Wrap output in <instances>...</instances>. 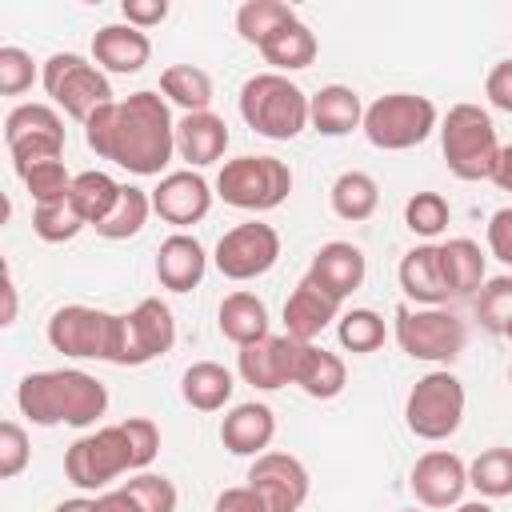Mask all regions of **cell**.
<instances>
[{
    "instance_id": "obj_13",
    "label": "cell",
    "mask_w": 512,
    "mask_h": 512,
    "mask_svg": "<svg viewBox=\"0 0 512 512\" xmlns=\"http://www.w3.org/2000/svg\"><path fill=\"white\" fill-rule=\"evenodd\" d=\"M44 336L52 352H64L72 360H108L112 336H116V312H104L92 304H64L48 316Z\"/></svg>"
},
{
    "instance_id": "obj_20",
    "label": "cell",
    "mask_w": 512,
    "mask_h": 512,
    "mask_svg": "<svg viewBox=\"0 0 512 512\" xmlns=\"http://www.w3.org/2000/svg\"><path fill=\"white\" fill-rule=\"evenodd\" d=\"M396 280H400L404 296L416 300V308H440L452 296L448 276H444V260H440V244H416V248H408L400 256Z\"/></svg>"
},
{
    "instance_id": "obj_31",
    "label": "cell",
    "mask_w": 512,
    "mask_h": 512,
    "mask_svg": "<svg viewBox=\"0 0 512 512\" xmlns=\"http://www.w3.org/2000/svg\"><path fill=\"white\" fill-rule=\"evenodd\" d=\"M328 204H332V212H336L340 220L360 224V220H368V216L380 208V184H376V176H368V172H360V168H348V172H340V176L332 180Z\"/></svg>"
},
{
    "instance_id": "obj_9",
    "label": "cell",
    "mask_w": 512,
    "mask_h": 512,
    "mask_svg": "<svg viewBox=\"0 0 512 512\" xmlns=\"http://www.w3.org/2000/svg\"><path fill=\"white\" fill-rule=\"evenodd\" d=\"M176 344V320L172 308L160 296H144L128 312H116V336H112V356L108 364L120 368H144L172 352Z\"/></svg>"
},
{
    "instance_id": "obj_51",
    "label": "cell",
    "mask_w": 512,
    "mask_h": 512,
    "mask_svg": "<svg viewBox=\"0 0 512 512\" xmlns=\"http://www.w3.org/2000/svg\"><path fill=\"white\" fill-rule=\"evenodd\" d=\"M92 512H140L136 508V500L124 492V488H108V492H100V496H92Z\"/></svg>"
},
{
    "instance_id": "obj_28",
    "label": "cell",
    "mask_w": 512,
    "mask_h": 512,
    "mask_svg": "<svg viewBox=\"0 0 512 512\" xmlns=\"http://www.w3.org/2000/svg\"><path fill=\"white\" fill-rule=\"evenodd\" d=\"M216 328L224 340H232L236 348L256 344L268 336V304L256 292H228L216 308Z\"/></svg>"
},
{
    "instance_id": "obj_36",
    "label": "cell",
    "mask_w": 512,
    "mask_h": 512,
    "mask_svg": "<svg viewBox=\"0 0 512 512\" xmlns=\"http://www.w3.org/2000/svg\"><path fill=\"white\" fill-rule=\"evenodd\" d=\"M148 216H152V192H144L136 184H124L120 188V204L108 212V220L96 224V236H104V240H132V236L144 232Z\"/></svg>"
},
{
    "instance_id": "obj_17",
    "label": "cell",
    "mask_w": 512,
    "mask_h": 512,
    "mask_svg": "<svg viewBox=\"0 0 512 512\" xmlns=\"http://www.w3.org/2000/svg\"><path fill=\"white\" fill-rule=\"evenodd\" d=\"M212 184L200 176V172H192V168H180V172H164L160 176V184L152 188V212L164 220V224H172V228H192V224H200L208 212H212Z\"/></svg>"
},
{
    "instance_id": "obj_18",
    "label": "cell",
    "mask_w": 512,
    "mask_h": 512,
    "mask_svg": "<svg viewBox=\"0 0 512 512\" xmlns=\"http://www.w3.org/2000/svg\"><path fill=\"white\" fill-rule=\"evenodd\" d=\"M296 352H300V340L292 336H264L256 344H244L236 352V372L244 384L260 388V392H276L284 384H292L296 376Z\"/></svg>"
},
{
    "instance_id": "obj_24",
    "label": "cell",
    "mask_w": 512,
    "mask_h": 512,
    "mask_svg": "<svg viewBox=\"0 0 512 512\" xmlns=\"http://www.w3.org/2000/svg\"><path fill=\"white\" fill-rule=\"evenodd\" d=\"M224 152H228V124H224V116H216L208 108V112H188V116L176 120V156L192 172L224 160Z\"/></svg>"
},
{
    "instance_id": "obj_46",
    "label": "cell",
    "mask_w": 512,
    "mask_h": 512,
    "mask_svg": "<svg viewBox=\"0 0 512 512\" xmlns=\"http://www.w3.org/2000/svg\"><path fill=\"white\" fill-rule=\"evenodd\" d=\"M120 424H124V432H128L136 472H148V464H152L156 452H160V428H156V420H148V416H128V420H120Z\"/></svg>"
},
{
    "instance_id": "obj_30",
    "label": "cell",
    "mask_w": 512,
    "mask_h": 512,
    "mask_svg": "<svg viewBox=\"0 0 512 512\" xmlns=\"http://www.w3.org/2000/svg\"><path fill=\"white\" fill-rule=\"evenodd\" d=\"M316 52H320V40H316V32H312L304 20L284 24L276 36H268V40L260 44L264 64H272V72H280V76L308 68V64L316 60Z\"/></svg>"
},
{
    "instance_id": "obj_58",
    "label": "cell",
    "mask_w": 512,
    "mask_h": 512,
    "mask_svg": "<svg viewBox=\"0 0 512 512\" xmlns=\"http://www.w3.org/2000/svg\"><path fill=\"white\" fill-rule=\"evenodd\" d=\"M400 512H416V508H400Z\"/></svg>"
},
{
    "instance_id": "obj_25",
    "label": "cell",
    "mask_w": 512,
    "mask_h": 512,
    "mask_svg": "<svg viewBox=\"0 0 512 512\" xmlns=\"http://www.w3.org/2000/svg\"><path fill=\"white\" fill-rule=\"evenodd\" d=\"M208 272V252L192 232H172L160 248H156V280L168 292H192L200 288Z\"/></svg>"
},
{
    "instance_id": "obj_6",
    "label": "cell",
    "mask_w": 512,
    "mask_h": 512,
    "mask_svg": "<svg viewBox=\"0 0 512 512\" xmlns=\"http://www.w3.org/2000/svg\"><path fill=\"white\" fill-rule=\"evenodd\" d=\"M40 84L52 96V104L64 116L80 120V124H88L92 112H100L104 104L116 100V92L108 84V72L96 60L80 56V52H52L40 64Z\"/></svg>"
},
{
    "instance_id": "obj_5",
    "label": "cell",
    "mask_w": 512,
    "mask_h": 512,
    "mask_svg": "<svg viewBox=\"0 0 512 512\" xmlns=\"http://www.w3.org/2000/svg\"><path fill=\"white\" fill-rule=\"evenodd\" d=\"M440 128V112L420 92H384L364 108L360 132L380 152H408Z\"/></svg>"
},
{
    "instance_id": "obj_56",
    "label": "cell",
    "mask_w": 512,
    "mask_h": 512,
    "mask_svg": "<svg viewBox=\"0 0 512 512\" xmlns=\"http://www.w3.org/2000/svg\"><path fill=\"white\" fill-rule=\"evenodd\" d=\"M504 340H512V316H508V324H504Z\"/></svg>"
},
{
    "instance_id": "obj_7",
    "label": "cell",
    "mask_w": 512,
    "mask_h": 512,
    "mask_svg": "<svg viewBox=\"0 0 512 512\" xmlns=\"http://www.w3.org/2000/svg\"><path fill=\"white\" fill-rule=\"evenodd\" d=\"M464 404H468V396H464L460 376L448 372V368H432L404 396V428L416 440L440 444V440H448V436L460 432Z\"/></svg>"
},
{
    "instance_id": "obj_41",
    "label": "cell",
    "mask_w": 512,
    "mask_h": 512,
    "mask_svg": "<svg viewBox=\"0 0 512 512\" xmlns=\"http://www.w3.org/2000/svg\"><path fill=\"white\" fill-rule=\"evenodd\" d=\"M512 316V276H492L484 280V288L476 292V320L484 332H496L504 336V324Z\"/></svg>"
},
{
    "instance_id": "obj_42",
    "label": "cell",
    "mask_w": 512,
    "mask_h": 512,
    "mask_svg": "<svg viewBox=\"0 0 512 512\" xmlns=\"http://www.w3.org/2000/svg\"><path fill=\"white\" fill-rule=\"evenodd\" d=\"M20 180L32 196V204H56V200H68L76 176L64 168V160H44V164H32Z\"/></svg>"
},
{
    "instance_id": "obj_26",
    "label": "cell",
    "mask_w": 512,
    "mask_h": 512,
    "mask_svg": "<svg viewBox=\"0 0 512 512\" xmlns=\"http://www.w3.org/2000/svg\"><path fill=\"white\" fill-rule=\"evenodd\" d=\"M364 100L348 84H324L320 92L308 96V128L320 136H348L364 124Z\"/></svg>"
},
{
    "instance_id": "obj_45",
    "label": "cell",
    "mask_w": 512,
    "mask_h": 512,
    "mask_svg": "<svg viewBox=\"0 0 512 512\" xmlns=\"http://www.w3.org/2000/svg\"><path fill=\"white\" fill-rule=\"evenodd\" d=\"M28 464H32V440L24 424L4 420L0 424V480H16Z\"/></svg>"
},
{
    "instance_id": "obj_19",
    "label": "cell",
    "mask_w": 512,
    "mask_h": 512,
    "mask_svg": "<svg viewBox=\"0 0 512 512\" xmlns=\"http://www.w3.org/2000/svg\"><path fill=\"white\" fill-rule=\"evenodd\" d=\"M304 276L344 304V300L364 284L368 260H364V252H360L352 240H328V244L316 248V256H312V264H308Z\"/></svg>"
},
{
    "instance_id": "obj_11",
    "label": "cell",
    "mask_w": 512,
    "mask_h": 512,
    "mask_svg": "<svg viewBox=\"0 0 512 512\" xmlns=\"http://www.w3.org/2000/svg\"><path fill=\"white\" fill-rule=\"evenodd\" d=\"M124 472H136L124 424H108V428L84 432L64 452V476L80 492H108V484L116 476H124Z\"/></svg>"
},
{
    "instance_id": "obj_40",
    "label": "cell",
    "mask_w": 512,
    "mask_h": 512,
    "mask_svg": "<svg viewBox=\"0 0 512 512\" xmlns=\"http://www.w3.org/2000/svg\"><path fill=\"white\" fill-rule=\"evenodd\" d=\"M84 216L72 208V200H56V204H36L32 208V232L44 244H68L84 232Z\"/></svg>"
},
{
    "instance_id": "obj_8",
    "label": "cell",
    "mask_w": 512,
    "mask_h": 512,
    "mask_svg": "<svg viewBox=\"0 0 512 512\" xmlns=\"http://www.w3.org/2000/svg\"><path fill=\"white\" fill-rule=\"evenodd\" d=\"M292 192V168L280 156H236L216 172V196L240 212H272Z\"/></svg>"
},
{
    "instance_id": "obj_12",
    "label": "cell",
    "mask_w": 512,
    "mask_h": 512,
    "mask_svg": "<svg viewBox=\"0 0 512 512\" xmlns=\"http://www.w3.org/2000/svg\"><path fill=\"white\" fill-rule=\"evenodd\" d=\"M4 144H8L16 176H24L32 164L60 160L64 156V116L56 112V104H16L4 116Z\"/></svg>"
},
{
    "instance_id": "obj_47",
    "label": "cell",
    "mask_w": 512,
    "mask_h": 512,
    "mask_svg": "<svg viewBox=\"0 0 512 512\" xmlns=\"http://www.w3.org/2000/svg\"><path fill=\"white\" fill-rule=\"evenodd\" d=\"M488 252L500 260V264H508L512 268V204L508 208H496L492 216H488Z\"/></svg>"
},
{
    "instance_id": "obj_21",
    "label": "cell",
    "mask_w": 512,
    "mask_h": 512,
    "mask_svg": "<svg viewBox=\"0 0 512 512\" xmlns=\"http://www.w3.org/2000/svg\"><path fill=\"white\" fill-rule=\"evenodd\" d=\"M340 320V300L328 296L320 284H312L308 276H300V284L288 292L284 300V336L292 340H304V344H316V336Z\"/></svg>"
},
{
    "instance_id": "obj_54",
    "label": "cell",
    "mask_w": 512,
    "mask_h": 512,
    "mask_svg": "<svg viewBox=\"0 0 512 512\" xmlns=\"http://www.w3.org/2000/svg\"><path fill=\"white\" fill-rule=\"evenodd\" d=\"M92 508H96V504H92L88 496H72V500H60L52 512H92Z\"/></svg>"
},
{
    "instance_id": "obj_3",
    "label": "cell",
    "mask_w": 512,
    "mask_h": 512,
    "mask_svg": "<svg viewBox=\"0 0 512 512\" xmlns=\"http://www.w3.org/2000/svg\"><path fill=\"white\" fill-rule=\"evenodd\" d=\"M240 120L264 136V140H296L308 128V92L280 76V72H256L240 84Z\"/></svg>"
},
{
    "instance_id": "obj_37",
    "label": "cell",
    "mask_w": 512,
    "mask_h": 512,
    "mask_svg": "<svg viewBox=\"0 0 512 512\" xmlns=\"http://www.w3.org/2000/svg\"><path fill=\"white\" fill-rule=\"evenodd\" d=\"M468 488H476L484 500H504V496H512V448H508V444L484 448V452L468 464Z\"/></svg>"
},
{
    "instance_id": "obj_1",
    "label": "cell",
    "mask_w": 512,
    "mask_h": 512,
    "mask_svg": "<svg viewBox=\"0 0 512 512\" xmlns=\"http://www.w3.org/2000/svg\"><path fill=\"white\" fill-rule=\"evenodd\" d=\"M84 144L132 176H160L176 156L172 104L152 88L112 100L84 124Z\"/></svg>"
},
{
    "instance_id": "obj_49",
    "label": "cell",
    "mask_w": 512,
    "mask_h": 512,
    "mask_svg": "<svg viewBox=\"0 0 512 512\" xmlns=\"http://www.w3.org/2000/svg\"><path fill=\"white\" fill-rule=\"evenodd\" d=\"M120 16H124V24L148 32V28H156V24L168 20V0H124L120 4Z\"/></svg>"
},
{
    "instance_id": "obj_16",
    "label": "cell",
    "mask_w": 512,
    "mask_h": 512,
    "mask_svg": "<svg viewBox=\"0 0 512 512\" xmlns=\"http://www.w3.org/2000/svg\"><path fill=\"white\" fill-rule=\"evenodd\" d=\"M408 488L424 508H456L468 488V464L448 448H428L408 472Z\"/></svg>"
},
{
    "instance_id": "obj_52",
    "label": "cell",
    "mask_w": 512,
    "mask_h": 512,
    "mask_svg": "<svg viewBox=\"0 0 512 512\" xmlns=\"http://www.w3.org/2000/svg\"><path fill=\"white\" fill-rule=\"evenodd\" d=\"M500 192H512V144H504L500 148V156H496V168H492V176H488Z\"/></svg>"
},
{
    "instance_id": "obj_50",
    "label": "cell",
    "mask_w": 512,
    "mask_h": 512,
    "mask_svg": "<svg viewBox=\"0 0 512 512\" xmlns=\"http://www.w3.org/2000/svg\"><path fill=\"white\" fill-rule=\"evenodd\" d=\"M212 512H264V504L248 484H236V488H224L212 500Z\"/></svg>"
},
{
    "instance_id": "obj_35",
    "label": "cell",
    "mask_w": 512,
    "mask_h": 512,
    "mask_svg": "<svg viewBox=\"0 0 512 512\" xmlns=\"http://www.w3.org/2000/svg\"><path fill=\"white\" fill-rule=\"evenodd\" d=\"M292 20H300V16H296V8L284 4V0H244V4L236 8V36H240L244 44L260 48L268 36H276V32H280L284 24H292Z\"/></svg>"
},
{
    "instance_id": "obj_38",
    "label": "cell",
    "mask_w": 512,
    "mask_h": 512,
    "mask_svg": "<svg viewBox=\"0 0 512 512\" xmlns=\"http://www.w3.org/2000/svg\"><path fill=\"white\" fill-rule=\"evenodd\" d=\"M336 340H340L344 352L368 356V352H376V348L388 340L384 316H380L376 308H348V312L336 320Z\"/></svg>"
},
{
    "instance_id": "obj_27",
    "label": "cell",
    "mask_w": 512,
    "mask_h": 512,
    "mask_svg": "<svg viewBox=\"0 0 512 512\" xmlns=\"http://www.w3.org/2000/svg\"><path fill=\"white\" fill-rule=\"evenodd\" d=\"M292 384H296L304 396H312V400H336V396L344 392V384H348V368H344V360H340L336 352L300 340Z\"/></svg>"
},
{
    "instance_id": "obj_15",
    "label": "cell",
    "mask_w": 512,
    "mask_h": 512,
    "mask_svg": "<svg viewBox=\"0 0 512 512\" xmlns=\"http://www.w3.org/2000/svg\"><path fill=\"white\" fill-rule=\"evenodd\" d=\"M248 488L260 496L264 512H300L308 492H312V480H308V468L292 456V452H264L248 464Z\"/></svg>"
},
{
    "instance_id": "obj_57",
    "label": "cell",
    "mask_w": 512,
    "mask_h": 512,
    "mask_svg": "<svg viewBox=\"0 0 512 512\" xmlns=\"http://www.w3.org/2000/svg\"><path fill=\"white\" fill-rule=\"evenodd\" d=\"M508 384H512V368H508Z\"/></svg>"
},
{
    "instance_id": "obj_10",
    "label": "cell",
    "mask_w": 512,
    "mask_h": 512,
    "mask_svg": "<svg viewBox=\"0 0 512 512\" xmlns=\"http://www.w3.org/2000/svg\"><path fill=\"white\" fill-rule=\"evenodd\" d=\"M396 344L404 356L448 368L464 344H468V324L448 312V308H396Z\"/></svg>"
},
{
    "instance_id": "obj_48",
    "label": "cell",
    "mask_w": 512,
    "mask_h": 512,
    "mask_svg": "<svg viewBox=\"0 0 512 512\" xmlns=\"http://www.w3.org/2000/svg\"><path fill=\"white\" fill-rule=\"evenodd\" d=\"M484 96H488L492 108H500V112L512 116V60H496V64L488 68V76H484Z\"/></svg>"
},
{
    "instance_id": "obj_32",
    "label": "cell",
    "mask_w": 512,
    "mask_h": 512,
    "mask_svg": "<svg viewBox=\"0 0 512 512\" xmlns=\"http://www.w3.org/2000/svg\"><path fill=\"white\" fill-rule=\"evenodd\" d=\"M440 260H444V276H448V288L452 296H476L488 280V268H484V252L476 240L468 236H452L440 244Z\"/></svg>"
},
{
    "instance_id": "obj_4",
    "label": "cell",
    "mask_w": 512,
    "mask_h": 512,
    "mask_svg": "<svg viewBox=\"0 0 512 512\" xmlns=\"http://www.w3.org/2000/svg\"><path fill=\"white\" fill-rule=\"evenodd\" d=\"M440 152L444 164L456 180H488L500 156V140H496V124L480 104H452L440 116Z\"/></svg>"
},
{
    "instance_id": "obj_55",
    "label": "cell",
    "mask_w": 512,
    "mask_h": 512,
    "mask_svg": "<svg viewBox=\"0 0 512 512\" xmlns=\"http://www.w3.org/2000/svg\"><path fill=\"white\" fill-rule=\"evenodd\" d=\"M456 512H496V508L480 496V500H460V504H456Z\"/></svg>"
},
{
    "instance_id": "obj_43",
    "label": "cell",
    "mask_w": 512,
    "mask_h": 512,
    "mask_svg": "<svg viewBox=\"0 0 512 512\" xmlns=\"http://www.w3.org/2000/svg\"><path fill=\"white\" fill-rule=\"evenodd\" d=\"M124 492L136 500L140 512H176V504H180L176 484L168 476H160V472H136V476H128L124 480Z\"/></svg>"
},
{
    "instance_id": "obj_33",
    "label": "cell",
    "mask_w": 512,
    "mask_h": 512,
    "mask_svg": "<svg viewBox=\"0 0 512 512\" xmlns=\"http://www.w3.org/2000/svg\"><path fill=\"white\" fill-rule=\"evenodd\" d=\"M160 96L188 116V112H208L216 88H212V76L200 64H168L160 72Z\"/></svg>"
},
{
    "instance_id": "obj_53",
    "label": "cell",
    "mask_w": 512,
    "mask_h": 512,
    "mask_svg": "<svg viewBox=\"0 0 512 512\" xmlns=\"http://www.w3.org/2000/svg\"><path fill=\"white\" fill-rule=\"evenodd\" d=\"M4 328L16 324V280H12V268L4 272V316H0Z\"/></svg>"
},
{
    "instance_id": "obj_22",
    "label": "cell",
    "mask_w": 512,
    "mask_h": 512,
    "mask_svg": "<svg viewBox=\"0 0 512 512\" xmlns=\"http://www.w3.org/2000/svg\"><path fill=\"white\" fill-rule=\"evenodd\" d=\"M92 60L112 76H136L152 60V40H148V32H140L124 20L104 24L92 32Z\"/></svg>"
},
{
    "instance_id": "obj_29",
    "label": "cell",
    "mask_w": 512,
    "mask_h": 512,
    "mask_svg": "<svg viewBox=\"0 0 512 512\" xmlns=\"http://www.w3.org/2000/svg\"><path fill=\"white\" fill-rule=\"evenodd\" d=\"M232 392H236V380H232V372H228L224 364H216V360H196V364H188L184 376H180V396H184V404L196 408V412H220V408L232 400Z\"/></svg>"
},
{
    "instance_id": "obj_14",
    "label": "cell",
    "mask_w": 512,
    "mask_h": 512,
    "mask_svg": "<svg viewBox=\"0 0 512 512\" xmlns=\"http://www.w3.org/2000/svg\"><path fill=\"white\" fill-rule=\"evenodd\" d=\"M280 260V232L264 220H248V224H236L228 228L220 240H216V252H212V264L224 280H256L264 272H272Z\"/></svg>"
},
{
    "instance_id": "obj_2",
    "label": "cell",
    "mask_w": 512,
    "mask_h": 512,
    "mask_svg": "<svg viewBox=\"0 0 512 512\" xmlns=\"http://www.w3.org/2000/svg\"><path fill=\"white\" fill-rule=\"evenodd\" d=\"M16 408L36 428H92L108 412V388L84 368H44L20 380Z\"/></svg>"
},
{
    "instance_id": "obj_44",
    "label": "cell",
    "mask_w": 512,
    "mask_h": 512,
    "mask_svg": "<svg viewBox=\"0 0 512 512\" xmlns=\"http://www.w3.org/2000/svg\"><path fill=\"white\" fill-rule=\"evenodd\" d=\"M36 80H40V68L32 64V56L16 44H4L0 48V92L4 96H24Z\"/></svg>"
},
{
    "instance_id": "obj_23",
    "label": "cell",
    "mask_w": 512,
    "mask_h": 512,
    "mask_svg": "<svg viewBox=\"0 0 512 512\" xmlns=\"http://www.w3.org/2000/svg\"><path fill=\"white\" fill-rule=\"evenodd\" d=\"M276 436V412L260 400H244L236 408L224 412L220 420V444L232 452V456H264L268 444Z\"/></svg>"
},
{
    "instance_id": "obj_39",
    "label": "cell",
    "mask_w": 512,
    "mask_h": 512,
    "mask_svg": "<svg viewBox=\"0 0 512 512\" xmlns=\"http://www.w3.org/2000/svg\"><path fill=\"white\" fill-rule=\"evenodd\" d=\"M448 220H452V204L440 192H412L404 200V224H408V232L420 236V240H428V244L448 228Z\"/></svg>"
},
{
    "instance_id": "obj_34",
    "label": "cell",
    "mask_w": 512,
    "mask_h": 512,
    "mask_svg": "<svg viewBox=\"0 0 512 512\" xmlns=\"http://www.w3.org/2000/svg\"><path fill=\"white\" fill-rule=\"evenodd\" d=\"M120 180H112L108 172H76V180H72V192H68V200H72V208L84 216V224L88 228H96L100 220H108V212L120 204Z\"/></svg>"
}]
</instances>
